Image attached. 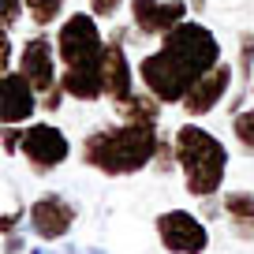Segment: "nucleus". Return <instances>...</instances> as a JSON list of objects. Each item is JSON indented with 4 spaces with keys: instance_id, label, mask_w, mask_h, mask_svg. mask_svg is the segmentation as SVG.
Wrapping results in <instances>:
<instances>
[{
    "instance_id": "6e6552de",
    "label": "nucleus",
    "mask_w": 254,
    "mask_h": 254,
    "mask_svg": "<svg viewBox=\"0 0 254 254\" xmlns=\"http://www.w3.org/2000/svg\"><path fill=\"white\" fill-rule=\"evenodd\" d=\"M131 19L135 30L146 38H165L168 30L187 19V4L183 0H131Z\"/></svg>"
},
{
    "instance_id": "f3484780",
    "label": "nucleus",
    "mask_w": 254,
    "mask_h": 254,
    "mask_svg": "<svg viewBox=\"0 0 254 254\" xmlns=\"http://www.w3.org/2000/svg\"><path fill=\"white\" fill-rule=\"evenodd\" d=\"M232 135H236V142L243 150L254 153V109H243V112L232 116Z\"/></svg>"
},
{
    "instance_id": "423d86ee",
    "label": "nucleus",
    "mask_w": 254,
    "mask_h": 254,
    "mask_svg": "<svg viewBox=\"0 0 254 254\" xmlns=\"http://www.w3.org/2000/svg\"><path fill=\"white\" fill-rule=\"evenodd\" d=\"M19 153L26 157L30 172L45 176V172H53V168H60L64 161H67L71 142H67V135H64L60 127H53V124H30V127H23Z\"/></svg>"
},
{
    "instance_id": "dca6fc26",
    "label": "nucleus",
    "mask_w": 254,
    "mask_h": 254,
    "mask_svg": "<svg viewBox=\"0 0 254 254\" xmlns=\"http://www.w3.org/2000/svg\"><path fill=\"white\" fill-rule=\"evenodd\" d=\"M64 4H67V0H26V11H30V19L38 26H49V23L60 19Z\"/></svg>"
},
{
    "instance_id": "9d476101",
    "label": "nucleus",
    "mask_w": 254,
    "mask_h": 254,
    "mask_svg": "<svg viewBox=\"0 0 254 254\" xmlns=\"http://www.w3.org/2000/svg\"><path fill=\"white\" fill-rule=\"evenodd\" d=\"M38 90H34V82L26 79L19 67H11V71H4V82H0V124H23V120L34 116V109H38Z\"/></svg>"
},
{
    "instance_id": "1a4fd4ad",
    "label": "nucleus",
    "mask_w": 254,
    "mask_h": 254,
    "mask_svg": "<svg viewBox=\"0 0 254 254\" xmlns=\"http://www.w3.org/2000/svg\"><path fill=\"white\" fill-rule=\"evenodd\" d=\"M26 217H30V228L38 239H64L75 224V206L60 194H41L38 202H30Z\"/></svg>"
},
{
    "instance_id": "f8f14e48",
    "label": "nucleus",
    "mask_w": 254,
    "mask_h": 254,
    "mask_svg": "<svg viewBox=\"0 0 254 254\" xmlns=\"http://www.w3.org/2000/svg\"><path fill=\"white\" fill-rule=\"evenodd\" d=\"M101 64H105V94L112 97V101H124V97H131L135 94V75H131V60H127V53H124V34H112L109 41H105V56H101Z\"/></svg>"
},
{
    "instance_id": "412c9836",
    "label": "nucleus",
    "mask_w": 254,
    "mask_h": 254,
    "mask_svg": "<svg viewBox=\"0 0 254 254\" xmlns=\"http://www.w3.org/2000/svg\"><path fill=\"white\" fill-rule=\"evenodd\" d=\"M30 254H41V251H30Z\"/></svg>"
},
{
    "instance_id": "39448f33",
    "label": "nucleus",
    "mask_w": 254,
    "mask_h": 254,
    "mask_svg": "<svg viewBox=\"0 0 254 254\" xmlns=\"http://www.w3.org/2000/svg\"><path fill=\"white\" fill-rule=\"evenodd\" d=\"M56 56H60L64 67H79V64H94L105 56V38L97 30V23L86 11H75V15L64 19L60 34H56Z\"/></svg>"
},
{
    "instance_id": "2eb2a0df",
    "label": "nucleus",
    "mask_w": 254,
    "mask_h": 254,
    "mask_svg": "<svg viewBox=\"0 0 254 254\" xmlns=\"http://www.w3.org/2000/svg\"><path fill=\"white\" fill-rule=\"evenodd\" d=\"M116 105V112L124 120H135V124H157V116H161V97L157 94H131V97H124V101H112Z\"/></svg>"
},
{
    "instance_id": "7ed1b4c3",
    "label": "nucleus",
    "mask_w": 254,
    "mask_h": 254,
    "mask_svg": "<svg viewBox=\"0 0 254 254\" xmlns=\"http://www.w3.org/2000/svg\"><path fill=\"white\" fill-rule=\"evenodd\" d=\"M172 146H176V161H180L183 183H187V194L213 198L224 183V172H228V150H224V142L198 124H183L176 131Z\"/></svg>"
},
{
    "instance_id": "6ab92c4d",
    "label": "nucleus",
    "mask_w": 254,
    "mask_h": 254,
    "mask_svg": "<svg viewBox=\"0 0 254 254\" xmlns=\"http://www.w3.org/2000/svg\"><path fill=\"white\" fill-rule=\"evenodd\" d=\"M120 4H124V0H90V11H94L97 19H112L120 11Z\"/></svg>"
},
{
    "instance_id": "f257e3e1",
    "label": "nucleus",
    "mask_w": 254,
    "mask_h": 254,
    "mask_svg": "<svg viewBox=\"0 0 254 254\" xmlns=\"http://www.w3.org/2000/svg\"><path fill=\"white\" fill-rule=\"evenodd\" d=\"M221 64V41L209 26L183 19L176 30L161 38V49L138 64V79L165 105H180L190 86Z\"/></svg>"
},
{
    "instance_id": "a211bd4d",
    "label": "nucleus",
    "mask_w": 254,
    "mask_h": 254,
    "mask_svg": "<svg viewBox=\"0 0 254 254\" xmlns=\"http://www.w3.org/2000/svg\"><path fill=\"white\" fill-rule=\"evenodd\" d=\"M19 142H23L19 124H4V153H8V157H15V153H19Z\"/></svg>"
},
{
    "instance_id": "ddd939ff",
    "label": "nucleus",
    "mask_w": 254,
    "mask_h": 254,
    "mask_svg": "<svg viewBox=\"0 0 254 254\" xmlns=\"http://www.w3.org/2000/svg\"><path fill=\"white\" fill-rule=\"evenodd\" d=\"M60 82L67 97H75V101H97V97H105V64L94 60V64H79V67H64Z\"/></svg>"
},
{
    "instance_id": "aec40b11",
    "label": "nucleus",
    "mask_w": 254,
    "mask_h": 254,
    "mask_svg": "<svg viewBox=\"0 0 254 254\" xmlns=\"http://www.w3.org/2000/svg\"><path fill=\"white\" fill-rule=\"evenodd\" d=\"M19 247H23V239L11 232V236H8V254H19Z\"/></svg>"
},
{
    "instance_id": "f03ea898",
    "label": "nucleus",
    "mask_w": 254,
    "mask_h": 254,
    "mask_svg": "<svg viewBox=\"0 0 254 254\" xmlns=\"http://www.w3.org/2000/svg\"><path fill=\"white\" fill-rule=\"evenodd\" d=\"M157 153V124H135V120H124L120 127H97L82 142V161L105 176H135Z\"/></svg>"
},
{
    "instance_id": "20e7f679",
    "label": "nucleus",
    "mask_w": 254,
    "mask_h": 254,
    "mask_svg": "<svg viewBox=\"0 0 254 254\" xmlns=\"http://www.w3.org/2000/svg\"><path fill=\"white\" fill-rule=\"evenodd\" d=\"M15 67L34 82V90L41 94V109L45 112H56L64 105V94H67V90L56 79V38H45V34L30 38L23 45V53H19Z\"/></svg>"
},
{
    "instance_id": "0eeeda50",
    "label": "nucleus",
    "mask_w": 254,
    "mask_h": 254,
    "mask_svg": "<svg viewBox=\"0 0 254 254\" xmlns=\"http://www.w3.org/2000/svg\"><path fill=\"white\" fill-rule=\"evenodd\" d=\"M157 239L168 254H202L209 247V232L187 209H165L157 217Z\"/></svg>"
},
{
    "instance_id": "4468645a",
    "label": "nucleus",
    "mask_w": 254,
    "mask_h": 254,
    "mask_svg": "<svg viewBox=\"0 0 254 254\" xmlns=\"http://www.w3.org/2000/svg\"><path fill=\"white\" fill-rule=\"evenodd\" d=\"M224 213L239 239H254V194L251 190H228L224 194Z\"/></svg>"
},
{
    "instance_id": "4be33fe9",
    "label": "nucleus",
    "mask_w": 254,
    "mask_h": 254,
    "mask_svg": "<svg viewBox=\"0 0 254 254\" xmlns=\"http://www.w3.org/2000/svg\"><path fill=\"white\" fill-rule=\"evenodd\" d=\"M251 90H254V82H251Z\"/></svg>"
},
{
    "instance_id": "9b49d317",
    "label": "nucleus",
    "mask_w": 254,
    "mask_h": 254,
    "mask_svg": "<svg viewBox=\"0 0 254 254\" xmlns=\"http://www.w3.org/2000/svg\"><path fill=\"white\" fill-rule=\"evenodd\" d=\"M228 86H232V67L228 64H217L213 71H206L194 86H190V94L183 97V112L187 116H206L209 109H217L221 105V97L228 94Z\"/></svg>"
}]
</instances>
